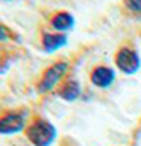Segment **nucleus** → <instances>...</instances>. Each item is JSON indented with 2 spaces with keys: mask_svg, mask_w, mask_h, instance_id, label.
I'll return each instance as SVG.
<instances>
[{
  "mask_svg": "<svg viewBox=\"0 0 141 146\" xmlns=\"http://www.w3.org/2000/svg\"><path fill=\"white\" fill-rule=\"evenodd\" d=\"M57 127L42 116L32 118L25 130V137L32 146H51L57 141Z\"/></svg>",
  "mask_w": 141,
  "mask_h": 146,
  "instance_id": "f257e3e1",
  "label": "nucleus"
},
{
  "mask_svg": "<svg viewBox=\"0 0 141 146\" xmlns=\"http://www.w3.org/2000/svg\"><path fill=\"white\" fill-rule=\"evenodd\" d=\"M28 125V111L18 109L9 111L0 116V135H14L27 130Z\"/></svg>",
  "mask_w": 141,
  "mask_h": 146,
  "instance_id": "f03ea898",
  "label": "nucleus"
},
{
  "mask_svg": "<svg viewBox=\"0 0 141 146\" xmlns=\"http://www.w3.org/2000/svg\"><path fill=\"white\" fill-rule=\"evenodd\" d=\"M67 70H69V64H67V62H63V60L51 64L44 70L42 78L39 79V83H37V92L39 93H48L53 88H57L58 83L63 79V76L67 74Z\"/></svg>",
  "mask_w": 141,
  "mask_h": 146,
  "instance_id": "7ed1b4c3",
  "label": "nucleus"
},
{
  "mask_svg": "<svg viewBox=\"0 0 141 146\" xmlns=\"http://www.w3.org/2000/svg\"><path fill=\"white\" fill-rule=\"evenodd\" d=\"M116 67L120 69L124 74H136L141 67V58L138 55V51L131 48H120L115 56Z\"/></svg>",
  "mask_w": 141,
  "mask_h": 146,
  "instance_id": "20e7f679",
  "label": "nucleus"
},
{
  "mask_svg": "<svg viewBox=\"0 0 141 146\" xmlns=\"http://www.w3.org/2000/svg\"><path fill=\"white\" fill-rule=\"evenodd\" d=\"M67 34H58V32H42L41 35V44L46 53H55L60 48L67 46Z\"/></svg>",
  "mask_w": 141,
  "mask_h": 146,
  "instance_id": "39448f33",
  "label": "nucleus"
},
{
  "mask_svg": "<svg viewBox=\"0 0 141 146\" xmlns=\"http://www.w3.org/2000/svg\"><path fill=\"white\" fill-rule=\"evenodd\" d=\"M90 81L97 88H108V86H111V83L115 81V70L108 65H99L92 70Z\"/></svg>",
  "mask_w": 141,
  "mask_h": 146,
  "instance_id": "423d86ee",
  "label": "nucleus"
},
{
  "mask_svg": "<svg viewBox=\"0 0 141 146\" xmlns=\"http://www.w3.org/2000/svg\"><path fill=\"white\" fill-rule=\"evenodd\" d=\"M74 23H76V19H74V16L69 11H58L49 19L51 28L55 30V32H58V34H65V32H69V30H72Z\"/></svg>",
  "mask_w": 141,
  "mask_h": 146,
  "instance_id": "0eeeda50",
  "label": "nucleus"
},
{
  "mask_svg": "<svg viewBox=\"0 0 141 146\" xmlns=\"http://www.w3.org/2000/svg\"><path fill=\"white\" fill-rule=\"evenodd\" d=\"M57 95L62 100H67V102H74L81 95V85L80 81L76 79H67L65 83H62V86L57 90Z\"/></svg>",
  "mask_w": 141,
  "mask_h": 146,
  "instance_id": "6e6552de",
  "label": "nucleus"
},
{
  "mask_svg": "<svg viewBox=\"0 0 141 146\" xmlns=\"http://www.w3.org/2000/svg\"><path fill=\"white\" fill-rule=\"evenodd\" d=\"M13 37H14V34L11 32V30H9L5 25L0 23V42H7V40H11Z\"/></svg>",
  "mask_w": 141,
  "mask_h": 146,
  "instance_id": "1a4fd4ad",
  "label": "nucleus"
},
{
  "mask_svg": "<svg viewBox=\"0 0 141 146\" xmlns=\"http://www.w3.org/2000/svg\"><path fill=\"white\" fill-rule=\"evenodd\" d=\"M125 5L132 13H141V0H125Z\"/></svg>",
  "mask_w": 141,
  "mask_h": 146,
  "instance_id": "9d476101",
  "label": "nucleus"
},
{
  "mask_svg": "<svg viewBox=\"0 0 141 146\" xmlns=\"http://www.w3.org/2000/svg\"><path fill=\"white\" fill-rule=\"evenodd\" d=\"M9 65H11V60H5L4 55H0V74H4V72L9 69Z\"/></svg>",
  "mask_w": 141,
  "mask_h": 146,
  "instance_id": "9b49d317",
  "label": "nucleus"
},
{
  "mask_svg": "<svg viewBox=\"0 0 141 146\" xmlns=\"http://www.w3.org/2000/svg\"><path fill=\"white\" fill-rule=\"evenodd\" d=\"M4 2H13V0H4Z\"/></svg>",
  "mask_w": 141,
  "mask_h": 146,
  "instance_id": "f8f14e48",
  "label": "nucleus"
}]
</instances>
